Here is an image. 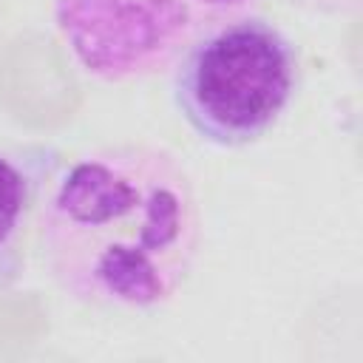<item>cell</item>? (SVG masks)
I'll return each instance as SVG.
<instances>
[{"label": "cell", "mask_w": 363, "mask_h": 363, "mask_svg": "<svg viewBox=\"0 0 363 363\" xmlns=\"http://www.w3.org/2000/svg\"><path fill=\"white\" fill-rule=\"evenodd\" d=\"M201 241L193 179L159 145L122 142L62 164L43 199L34 250L71 301L153 312L187 284Z\"/></svg>", "instance_id": "1"}, {"label": "cell", "mask_w": 363, "mask_h": 363, "mask_svg": "<svg viewBox=\"0 0 363 363\" xmlns=\"http://www.w3.org/2000/svg\"><path fill=\"white\" fill-rule=\"evenodd\" d=\"M301 85L295 40L258 11L216 23L170 65L176 113L201 142L227 150L269 136Z\"/></svg>", "instance_id": "2"}, {"label": "cell", "mask_w": 363, "mask_h": 363, "mask_svg": "<svg viewBox=\"0 0 363 363\" xmlns=\"http://www.w3.org/2000/svg\"><path fill=\"white\" fill-rule=\"evenodd\" d=\"M258 0H51L54 31L77 71L102 85H128L167 71L221 20L255 11Z\"/></svg>", "instance_id": "3"}, {"label": "cell", "mask_w": 363, "mask_h": 363, "mask_svg": "<svg viewBox=\"0 0 363 363\" xmlns=\"http://www.w3.org/2000/svg\"><path fill=\"white\" fill-rule=\"evenodd\" d=\"M60 167L62 150L51 142L0 145V292L26 275L37 216Z\"/></svg>", "instance_id": "4"}, {"label": "cell", "mask_w": 363, "mask_h": 363, "mask_svg": "<svg viewBox=\"0 0 363 363\" xmlns=\"http://www.w3.org/2000/svg\"><path fill=\"white\" fill-rule=\"evenodd\" d=\"M286 3L306 14H320V17H357L363 6V0H286Z\"/></svg>", "instance_id": "5"}]
</instances>
